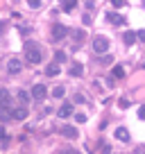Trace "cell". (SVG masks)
<instances>
[{
  "label": "cell",
  "mask_w": 145,
  "mask_h": 154,
  "mask_svg": "<svg viewBox=\"0 0 145 154\" xmlns=\"http://www.w3.org/2000/svg\"><path fill=\"white\" fill-rule=\"evenodd\" d=\"M72 34H75V41H77V43H82V41H84V32H82V29H75Z\"/></svg>",
  "instance_id": "cell-20"
},
{
  "label": "cell",
  "mask_w": 145,
  "mask_h": 154,
  "mask_svg": "<svg viewBox=\"0 0 145 154\" xmlns=\"http://www.w3.org/2000/svg\"><path fill=\"white\" fill-rule=\"evenodd\" d=\"M70 75H72V77H82V75H84L82 63H72V66H70Z\"/></svg>",
  "instance_id": "cell-14"
},
{
  "label": "cell",
  "mask_w": 145,
  "mask_h": 154,
  "mask_svg": "<svg viewBox=\"0 0 145 154\" xmlns=\"http://www.w3.org/2000/svg\"><path fill=\"white\" fill-rule=\"evenodd\" d=\"M70 113H72V104H61V106H59V111H57L59 118H68Z\"/></svg>",
  "instance_id": "cell-11"
},
{
  "label": "cell",
  "mask_w": 145,
  "mask_h": 154,
  "mask_svg": "<svg viewBox=\"0 0 145 154\" xmlns=\"http://www.w3.org/2000/svg\"><path fill=\"white\" fill-rule=\"evenodd\" d=\"M27 5L32 7V9H39V7H41V0H27Z\"/></svg>",
  "instance_id": "cell-21"
},
{
  "label": "cell",
  "mask_w": 145,
  "mask_h": 154,
  "mask_svg": "<svg viewBox=\"0 0 145 154\" xmlns=\"http://www.w3.org/2000/svg\"><path fill=\"white\" fill-rule=\"evenodd\" d=\"M134 41H136V32H127V34H125V43L131 45Z\"/></svg>",
  "instance_id": "cell-18"
},
{
  "label": "cell",
  "mask_w": 145,
  "mask_h": 154,
  "mask_svg": "<svg viewBox=\"0 0 145 154\" xmlns=\"http://www.w3.org/2000/svg\"><path fill=\"white\" fill-rule=\"evenodd\" d=\"M61 154H77V152H75V149H72V147H70V149H63V152H61Z\"/></svg>",
  "instance_id": "cell-27"
},
{
  "label": "cell",
  "mask_w": 145,
  "mask_h": 154,
  "mask_svg": "<svg viewBox=\"0 0 145 154\" xmlns=\"http://www.w3.org/2000/svg\"><path fill=\"white\" fill-rule=\"evenodd\" d=\"M54 61H57V63H63V61H66V52H61V50H59V52H54Z\"/></svg>",
  "instance_id": "cell-19"
},
{
  "label": "cell",
  "mask_w": 145,
  "mask_h": 154,
  "mask_svg": "<svg viewBox=\"0 0 145 154\" xmlns=\"http://www.w3.org/2000/svg\"><path fill=\"white\" fill-rule=\"evenodd\" d=\"M29 95H32V100L41 102L45 95H48V91H45V86H43V84H34V86H32V93H29Z\"/></svg>",
  "instance_id": "cell-3"
},
{
  "label": "cell",
  "mask_w": 145,
  "mask_h": 154,
  "mask_svg": "<svg viewBox=\"0 0 145 154\" xmlns=\"http://www.w3.org/2000/svg\"><path fill=\"white\" fill-rule=\"evenodd\" d=\"M106 50H109V41H106L104 36H95V38H93V52L104 54Z\"/></svg>",
  "instance_id": "cell-2"
},
{
  "label": "cell",
  "mask_w": 145,
  "mask_h": 154,
  "mask_svg": "<svg viewBox=\"0 0 145 154\" xmlns=\"http://www.w3.org/2000/svg\"><path fill=\"white\" fill-rule=\"evenodd\" d=\"M29 97H32V95H29L27 91H18V102H20V104H23V106H27Z\"/></svg>",
  "instance_id": "cell-15"
},
{
  "label": "cell",
  "mask_w": 145,
  "mask_h": 154,
  "mask_svg": "<svg viewBox=\"0 0 145 154\" xmlns=\"http://www.w3.org/2000/svg\"><path fill=\"white\" fill-rule=\"evenodd\" d=\"M136 38H140V41H145V29H140V32H136Z\"/></svg>",
  "instance_id": "cell-24"
},
{
  "label": "cell",
  "mask_w": 145,
  "mask_h": 154,
  "mask_svg": "<svg viewBox=\"0 0 145 154\" xmlns=\"http://www.w3.org/2000/svg\"><path fill=\"white\" fill-rule=\"evenodd\" d=\"M106 20H109L111 25H122L125 23V18H122L120 14H116V11H106Z\"/></svg>",
  "instance_id": "cell-9"
},
{
  "label": "cell",
  "mask_w": 145,
  "mask_h": 154,
  "mask_svg": "<svg viewBox=\"0 0 145 154\" xmlns=\"http://www.w3.org/2000/svg\"><path fill=\"white\" fill-rule=\"evenodd\" d=\"M63 95H66V88H63V86L52 88V97H63Z\"/></svg>",
  "instance_id": "cell-17"
},
{
  "label": "cell",
  "mask_w": 145,
  "mask_h": 154,
  "mask_svg": "<svg viewBox=\"0 0 145 154\" xmlns=\"http://www.w3.org/2000/svg\"><path fill=\"white\" fill-rule=\"evenodd\" d=\"M118 104H120V106H122V109H127V106H129V102H127V100H125V97H120V102H118Z\"/></svg>",
  "instance_id": "cell-23"
},
{
  "label": "cell",
  "mask_w": 145,
  "mask_h": 154,
  "mask_svg": "<svg viewBox=\"0 0 145 154\" xmlns=\"http://www.w3.org/2000/svg\"><path fill=\"white\" fill-rule=\"evenodd\" d=\"M7 70L11 72V75H18L20 70H23V61H20V59H9V61H7Z\"/></svg>",
  "instance_id": "cell-4"
},
{
  "label": "cell",
  "mask_w": 145,
  "mask_h": 154,
  "mask_svg": "<svg viewBox=\"0 0 145 154\" xmlns=\"http://www.w3.org/2000/svg\"><path fill=\"white\" fill-rule=\"evenodd\" d=\"M59 72H61V68H59L57 61H52L48 68H45V75H48V77H54V75H59Z\"/></svg>",
  "instance_id": "cell-10"
},
{
  "label": "cell",
  "mask_w": 145,
  "mask_h": 154,
  "mask_svg": "<svg viewBox=\"0 0 145 154\" xmlns=\"http://www.w3.org/2000/svg\"><path fill=\"white\" fill-rule=\"evenodd\" d=\"M2 29H5V25H2V23H0V32H2Z\"/></svg>",
  "instance_id": "cell-28"
},
{
  "label": "cell",
  "mask_w": 145,
  "mask_h": 154,
  "mask_svg": "<svg viewBox=\"0 0 145 154\" xmlns=\"http://www.w3.org/2000/svg\"><path fill=\"white\" fill-rule=\"evenodd\" d=\"M66 34H68V29L63 27V25H59V23H57V25H52V41H61Z\"/></svg>",
  "instance_id": "cell-6"
},
{
  "label": "cell",
  "mask_w": 145,
  "mask_h": 154,
  "mask_svg": "<svg viewBox=\"0 0 145 154\" xmlns=\"http://www.w3.org/2000/svg\"><path fill=\"white\" fill-rule=\"evenodd\" d=\"M116 138H118V140H125V143H127V140H129V131H127L125 127H118V129H116Z\"/></svg>",
  "instance_id": "cell-12"
},
{
  "label": "cell",
  "mask_w": 145,
  "mask_h": 154,
  "mask_svg": "<svg viewBox=\"0 0 145 154\" xmlns=\"http://www.w3.org/2000/svg\"><path fill=\"white\" fill-rule=\"evenodd\" d=\"M111 2H113V7H122L125 5V0H111Z\"/></svg>",
  "instance_id": "cell-26"
},
{
  "label": "cell",
  "mask_w": 145,
  "mask_h": 154,
  "mask_svg": "<svg viewBox=\"0 0 145 154\" xmlns=\"http://www.w3.org/2000/svg\"><path fill=\"white\" fill-rule=\"evenodd\" d=\"M0 106H9L11 109V95L7 88H0Z\"/></svg>",
  "instance_id": "cell-8"
},
{
  "label": "cell",
  "mask_w": 145,
  "mask_h": 154,
  "mask_svg": "<svg viewBox=\"0 0 145 154\" xmlns=\"http://www.w3.org/2000/svg\"><path fill=\"white\" fill-rule=\"evenodd\" d=\"M113 77H116V79H122V77H125V68H122L120 63L113 66Z\"/></svg>",
  "instance_id": "cell-16"
},
{
  "label": "cell",
  "mask_w": 145,
  "mask_h": 154,
  "mask_svg": "<svg viewBox=\"0 0 145 154\" xmlns=\"http://www.w3.org/2000/svg\"><path fill=\"white\" fill-rule=\"evenodd\" d=\"M11 118H14V120H25V118H27V109H25L23 104L11 106Z\"/></svg>",
  "instance_id": "cell-5"
},
{
  "label": "cell",
  "mask_w": 145,
  "mask_h": 154,
  "mask_svg": "<svg viewBox=\"0 0 145 154\" xmlns=\"http://www.w3.org/2000/svg\"><path fill=\"white\" fill-rule=\"evenodd\" d=\"M143 68H145V63H143Z\"/></svg>",
  "instance_id": "cell-29"
},
{
  "label": "cell",
  "mask_w": 145,
  "mask_h": 154,
  "mask_svg": "<svg viewBox=\"0 0 145 154\" xmlns=\"http://www.w3.org/2000/svg\"><path fill=\"white\" fill-rule=\"evenodd\" d=\"M75 122H86V116L84 113H75Z\"/></svg>",
  "instance_id": "cell-22"
},
{
  "label": "cell",
  "mask_w": 145,
  "mask_h": 154,
  "mask_svg": "<svg viewBox=\"0 0 145 154\" xmlns=\"http://www.w3.org/2000/svg\"><path fill=\"white\" fill-rule=\"evenodd\" d=\"M41 59H43V54H41L39 45L34 43V41H25V61L36 66V63H41Z\"/></svg>",
  "instance_id": "cell-1"
},
{
  "label": "cell",
  "mask_w": 145,
  "mask_h": 154,
  "mask_svg": "<svg viewBox=\"0 0 145 154\" xmlns=\"http://www.w3.org/2000/svg\"><path fill=\"white\" fill-rule=\"evenodd\" d=\"M61 134L66 136V138L75 140V138H77V136H79V131L75 129V127H70V125H63V127H61Z\"/></svg>",
  "instance_id": "cell-7"
},
{
  "label": "cell",
  "mask_w": 145,
  "mask_h": 154,
  "mask_svg": "<svg viewBox=\"0 0 145 154\" xmlns=\"http://www.w3.org/2000/svg\"><path fill=\"white\" fill-rule=\"evenodd\" d=\"M138 118H140V120H145V106H140V109H138Z\"/></svg>",
  "instance_id": "cell-25"
},
{
  "label": "cell",
  "mask_w": 145,
  "mask_h": 154,
  "mask_svg": "<svg viewBox=\"0 0 145 154\" xmlns=\"http://www.w3.org/2000/svg\"><path fill=\"white\" fill-rule=\"evenodd\" d=\"M77 7V0H61V9L63 11H72Z\"/></svg>",
  "instance_id": "cell-13"
}]
</instances>
